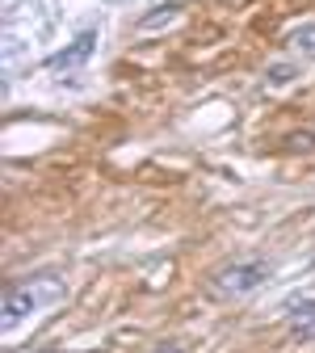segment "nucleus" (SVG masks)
<instances>
[{"label":"nucleus","instance_id":"nucleus-5","mask_svg":"<svg viewBox=\"0 0 315 353\" xmlns=\"http://www.w3.org/2000/svg\"><path fill=\"white\" fill-rule=\"evenodd\" d=\"M294 47H298L303 55H315V26H303V30L294 34Z\"/></svg>","mask_w":315,"mask_h":353},{"label":"nucleus","instance_id":"nucleus-1","mask_svg":"<svg viewBox=\"0 0 315 353\" xmlns=\"http://www.w3.org/2000/svg\"><path fill=\"white\" fill-rule=\"evenodd\" d=\"M265 274H269V265H265V261L227 265V270L214 278V290H219V294H248V290H256V286L265 282Z\"/></svg>","mask_w":315,"mask_h":353},{"label":"nucleus","instance_id":"nucleus-4","mask_svg":"<svg viewBox=\"0 0 315 353\" xmlns=\"http://www.w3.org/2000/svg\"><path fill=\"white\" fill-rule=\"evenodd\" d=\"M172 17H181V5H160V9H152L139 26H143V30H160V26H168Z\"/></svg>","mask_w":315,"mask_h":353},{"label":"nucleus","instance_id":"nucleus-3","mask_svg":"<svg viewBox=\"0 0 315 353\" xmlns=\"http://www.w3.org/2000/svg\"><path fill=\"white\" fill-rule=\"evenodd\" d=\"M88 47H93V30H84V34L76 38V47H68L63 55H55V59H47V63H51V68H68V63L76 68V63L88 59Z\"/></svg>","mask_w":315,"mask_h":353},{"label":"nucleus","instance_id":"nucleus-2","mask_svg":"<svg viewBox=\"0 0 315 353\" xmlns=\"http://www.w3.org/2000/svg\"><path fill=\"white\" fill-rule=\"evenodd\" d=\"M34 286H38V282H30V286H17V290L5 299V320H21L26 312H34V307L42 303V294H38Z\"/></svg>","mask_w":315,"mask_h":353}]
</instances>
